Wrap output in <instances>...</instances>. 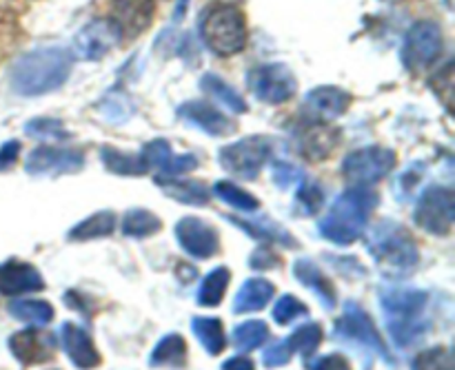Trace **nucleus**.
I'll return each instance as SVG.
<instances>
[{
	"mask_svg": "<svg viewBox=\"0 0 455 370\" xmlns=\"http://www.w3.org/2000/svg\"><path fill=\"white\" fill-rule=\"evenodd\" d=\"M382 313L387 328L400 349L416 344L429 328L427 322V304L429 293L418 288H385L380 293Z\"/></svg>",
	"mask_w": 455,
	"mask_h": 370,
	"instance_id": "obj_1",
	"label": "nucleus"
},
{
	"mask_svg": "<svg viewBox=\"0 0 455 370\" xmlns=\"http://www.w3.org/2000/svg\"><path fill=\"white\" fill-rule=\"evenodd\" d=\"M376 204L378 195L367 186H354V189L345 191L331 204L327 216L320 220V235L340 247L354 244L367 229V220Z\"/></svg>",
	"mask_w": 455,
	"mask_h": 370,
	"instance_id": "obj_2",
	"label": "nucleus"
},
{
	"mask_svg": "<svg viewBox=\"0 0 455 370\" xmlns=\"http://www.w3.org/2000/svg\"><path fill=\"white\" fill-rule=\"evenodd\" d=\"M367 251L387 278H404L413 273L420 262V253L409 231L394 220H380L369 229Z\"/></svg>",
	"mask_w": 455,
	"mask_h": 370,
	"instance_id": "obj_3",
	"label": "nucleus"
},
{
	"mask_svg": "<svg viewBox=\"0 0 455 370\" xmlns=\"http://www.w3.org/2000/svg\"><path fill=\"white\" fill-rule=\"evenodd\" d=\"M71 71L69 51L60 47L36 49L13 65L12 87L20 96H40L53 91L67 80Z\"/></svg>",
	"mask_w": 455,
	"mask_h": 370,
	"instance_id": "obj_4",
	"label": "nucleus"
},
{
	"mask_svg": "<svg viewBox=\"0 0 455 370\" xmlns=\"http://www.w3.org/2000/svg\"><path fill=\"white\" fill-rule=\"evenodd\" d=\"M203 38L218 56H234L247 44L244 13L234 4H218L209 9L203 20Z\"/></svg>",
	"mask_w": 455,
	"mask_h": 370,
	"instance_id": "obj_5",
	"label": "nucleus"
},
{
	"mask_svg": "<svg viewBox=\"0 0 455 370\" xmlns=\"http://www.w3.org/2000/svg\"><path fill=\"white\" fill-rule=\"evenodd\" d=\"M333 335L340 342H349V344H358L363 346V349L373 350V353L380 355L387 364L394 366V358H391L389 349L385 346V340H382V335L378 333V328L373 327L371 318H369L355 302H347L345 304V313H342V318L336 322Z\"/></svg>",
	"mask_w": 455,
	"mask_h": 370,
	"instance_id": "obj_6",
	"label": "nucleus"
},
{
	"mask_svg": "<svg viewBox=\"0 0 455 370\" xmlns=\"http://www.w3.org/2000/svg\"><path fill=\"white\" fill-rule=\"evenodd\" d=\"M395 167V154L385 146H367L349 154L342 164V173L355 185H373L389 176L391 169Z\"/></svg>",
	"mask_w": 455,
	"mask_h": 370,
	"instance_id": "obj_7",
	"label": "nucleus"
},
{
	"mask_svg": "<svg viewBox=\"0 0 455 370\" xmlns=\"http://www.w3.org/2000/svg\"><path fill=\"white\" fill-rule=\"evenodd\" d=\"M455 222L453 193L443 186L425 191L416 209V224L431 235H449Z\"/></svg>",
	"mask_w": 455,
	"mask_h": 370,
	"instance_id": "obj_8",
	"label": "nucleus"
},
{
	"mask_svg": "<svg viewBox=\"0 0 455 370\" xmlns=\"http://www.w3.org/2000/svg\"><path fill=\"white\" fill-rule=\"evenodd\" d=\"M443 53V31L435 22L422 20L409 29L403 47V60L407 69L420 71L438 60Z\"/></svg>",
	"mask_w": 455,
	"mask_h": 370,
	"instance_id": "obj_9",
	"label": "nucleus"
},
{
	"mask_svg": "<svg viewBox=\"0 0 455 370\" xmlns=\"http://www.w3.org/2000/svg\"><path fill=\"white\" fill-rule=\"evenodd\" d=\"M269 158V145L265 138H244V140L234 142V145L220 149V164L234 176L253 180L260 173L262 164Z\"/></svg>",
	"mask_w": 455,
	"mask_h": 370,
	"instance_id": "obj_10",
	"label": "nucleus"
},
{
	"mask_svg": "<svg viewBox=\"0 0 455 370\" xmlns=\"http://www.w3.org/2000/svg\"><path fill=\"white\" fill-rule=\"evenodd\" d=\"M249 84H251V91L256 93V98H260L262 102H269V105H283L289 98H293L298 89L291 71L278 62L253 69L249 75Z\"/></svg>",
	"mask_w": 455,
	"mask_h": 370,
	"instance_id": "obj_11",
	"label": "nucleus"
},
{
	"mask_svg": "<svg viewBox=\"0 0 455 370\" xmlns=\"http://www.w3.org/2000/svg\"><path fill=\"white\" fill-rule=\"evenodd\" d=\"M154 18V0H114L109 25L118 38L132 40L140 35Z\"/></svg>",
	"mask_w": 455,
	"mask_h": 370,
	"instance_id": "obj_12",
	"label": "nucleus"
},
{
	"mask_svg": "<svg viewBox=\"0 0 455 370\" xmlns=\"http://www.w3.org/2000/svg\"><path fill=\"white\" fill-rule=\"evenodd\" d=\"M84 167V155L76 149H60V146H38L27 158V173L31 176H62L76 173Z\"/></svg>",
	"mask_w": 455,
	"mask_h": 370,
	"instance_id": "obj_13",
	"label": "nucleus"
},
{
	"mask_svg": "<svg viewBox=\"0 0 455 370\" xmlns=\"http://www.w3.org/2000/svg\"><path fill=\"white\" fill-rule=\"evenodd\" d=\"M176 238L180 247L185 248L189 256L198 257V260H209L220 248V240L213 226L207 222L198 220V217H185L176 224Z\"/></svg>",
	"mask_w": 455,
	"mask_h": 370,
	"instance_id": "obj_14",
	"label": "nucleus"
},
{
	"mask_svg": "<svg viewBox=\"0 0 455 370\" xmlns=\"http://www.w3.org/2000/svg\"><path fill=\"white\" fill-rule=\"evenodd\" d=\"M142 160H145L147 169H158L160 177H178L185 173L194 171L198 167V158L196 155H178L173 154L167 140H154L142 149Z\"/></svg>",
	"mask_w": 455,
	"mask_h": 370,
	"instance_id": "obj_15",
	"label": "nucleus"
},
{
	"mask_svg": "<svg viewBox=\"0 0 455 370\" xmlns=\"http://www.w3.org/2000/svg\"><path fill=\"white\" fill-rule=\"evenodd\" d=\"M9 350L25 366H36V364L49 362L53 358V353H56V342H53V335H49V333L27 328V331L12 335Z\"/></svg>",
	"mask_w": 455,
	"mask_h": 370,
	"instance_id": "obj_16",
	"label": "nucleus"
},
{
	"mask_svg": "<svg viewBox=\"0 0 455 370\" xmlns=\"http://www.w3.org/2000/svg\"><path fill=\"white\" fill-rule=\"evenodd\" d=\"M116 43H118V34L109 25V20H93L76 35L74 53L83 60H100Z\"/></svg>",
	"mask_w": 455,
	"mask_h": 370,
	"instance_id": "obj_17",
	"label": "nucleus"
},
{
	"mask_svg": "<svg viewBox=\"0 0 455 370\" xmlns=\"http://www.w3.org/2000/svg\"><path fill=\"white\" fill-rule=\"evenodd\" d=\"M178 115L189 124H194V127H198L200 131L209 133V136H231L235 131V124L225 114H220V111L213 109L203 100L185 102L178 109Z\"/></svg>",
	"mask_w": 455,
	"mask_h": 370,
	"instance_id": "obj_18",
	"label": "nucleus"
},
{
	"mask_svg": "<svg viewBox=\"0 0 455 370\" xmlns=\"http://www.w3.org/2000/svg\"><path fill=\"white\" fill-rule=\"evenodd\" d=\"M60 337H62V350L67 353V358L71 359L76 368L80 370H92L100 364V353L93 346L92 337L78 328L76 324L65 322L60 327Z\"/></svg>",
	"mask_w": 455,
	"mask_h": 370,
	"instance_id": "obj_19",
	"label": "nucleus"
},
{
	"mask_svg": "<svg viewBox=\"0 0 455 370\" xmlns=\"http://www.w3.org/2000/svg\"><path fill=\"white\" fill-rule=\"evenodd\" d=\"M44 288L43 275L38 269L22 262L0 264V295H22V293H38Z\"/></svg>",
	"mask_w": 455,
	"mask_h": 370,
	"instance_id": "obj_20",
	"label": "nucleus"
},
{
	"mask_svg": "<svg viewBox=\"0 0 455 370\" xmlns=\"http://www.w3.org/2000/svg\"><path fill=\"white\" fill-rule=\"evenodd\" d=\"M351 96L338 87H318L307 93L305 109L314 118L320 120H336L349 109Z\"/></svg>",
	"mask_w": 455,
	"mask_h": 370,
	"instance_id": "obj_21",
	"label": "nucleus"
},
{
	"mask_svg": "<svg viewBox=\"0 0 455 370\" xmlns=\"http://www.w3.org/2000/svg\"><path fill=\"white\" fill-rule=\"evenodd\" d=\"M336 142L338 133H333L329 127H324V124H307L305 131L298 136V149L307 158L323 160L331 154Z\"/></svg>",
	"mask_w": 455,
	"mask_h": 370,
	"instance_id": "obj_22",
	"label": "nucleus"
},
{
	"mask_svg": "<svg viewBox=\"0 0 455 370\" xmlns=\"http://www.w3.org/2000/svg\"><path fill=\"white\" fill-rule=\"evenodd\" d=\"M156 185L169 195V198L178 200L182 204H191V207H204L209 202V189L207 185L198 180H178V177H160L156 176Z\"/></svg>",
	"mask_w": 455,
	"mask_h": 370,
	"instance_id": "obj_23",
	"label": "nucleus"
},
{
	"mask_svg": "<svg viewBox=\"0 0 455 370\" xmlns=\"http://www.w3.org/2000/svg\"><path fill=\"white\" fill-rule=\"evenodd\" d=\"M293 275L305 284L307 288L315 291V295L320 297L324 309H333L336 306V291H333L331 282H329L327 275L318 269L311 260H298L293 264Z\"/></svg>",
	"mask_w": 455,
	"mask_h": 370,
	"instance_id": "obj_24",
	"label": "nucleus"
},
{
	"mask_svg": "<svg viewBox=\"0 0 455 370\" xmlns=\"http://www.w3.org/2000/svg\"><path fill=\"white\" fill-rule=\"evenodd\" d=\"M274 284L267 282V279H247L234 300V313H253V311L265 309L271 302V297H274Z\"/></svg>",
	"mask_w": 455,
	"mask_h": 370,
	"instance_id": "obj_25",
	"label": "nucleus"
},
{
	"mask_svg": "<svg viewBox=\"0 0 455 370\" xmlns=\"http://www.w3.org/2000/svg\"><path fill=\"white\" fill-rule=\"evenodd\" d=\"M229 222L238 226V229H243L244 233L251 235V238L262 240V242L283 244V247H298L296 240H293L283 226L274 224V222H269L267 217H262V220H244V217L229 216Z\"/></svg>",
	"mask_w": 455,
	"mask_h": 370,
	"instance_id": "obj_26",
	"label": "nucleus"
},
{
	"mask_svg": "<svg viewBox=\"0 0 455 370\" xmlns=\"http://www.w3.org/2000/svg\"><path fill=\"white\" fill-rule=\"evenodd\" d=\"M116 224H118V220L111 211L93 213L92 217H87V220L80 222L69 231V240L71 242H87V240L107 238V235L114 233Z\"/></svg>",
	"mask_w": 455,
	"mask_h": 370,
	"instance_id": "obj_27",
	"label": "nucleus"
},
{
	"mask_svg": "<svg viewBox=\"0 0 455 370\" xmlns=\"http://www.w3.org/2000/svg\"><path fill=\"white\" fill-rule=\"evenodd\" d=\"M187 362V342L178 333L163 337L151 353V366H185Z\"/></svg>",
	"mask_w": 455,
	"mask_h": 370,
	"instance_id": "obj_28",
	"label": "nucleus"
},
{
	"mask_svg": "<svg viewBox=\"0 0 455 370\" xmlns=\"http://www.w3.org/2000/svg\"><path fill=\"white\" fill-rule=\"evenodd\" d=\"M191 328H194V335L198 337L200 344L209 355H220L225 350V328H222V322L218 318H194Z\"/></svg>",
	"mask_w": 455,
	"mask_h": 370,
	"instance_id": "obj_29",
	"label": "nucleus"
},
{
	"mask_svg": "<svg viewBox=\"0 0 455 370\" xmlns=\"http://www.w3.org/2000/svg\"><path fill=\"white\" fill-rule=\"evenodd\" d=\"M100 155L105 167L111 173H118V176H145L149 171L140 155L123 154V151L114 149V146H102Z\"/></svg>",
	"mask_w": 455,
	"mask_h": 370,
	"instance_id": "obj_30",
	"label": "nucleus"
},
{
	"mask_svg": "<svg viewBox=\"0 0 455 370\" xmlns=\"http://www.w3.org/2000/svg\"><path fill=\"white\" fill-rule=\"evenodd\" d=\"M200 87H203L209 96L216 98L220 105H225V109L234 111V114H243V111H247V102H244V98L240 96L238 91H234V87L227 84L225 80L218 78V75L207 74L203 80H200Z\"/></svg>",
	"mask_w": 455,
	"mask_h": 370,
	"instance_id": "obj_31",
	"label": "nucleus"
},
{
	"mask_svg": "<svg viewBox=\"0 0 455 370\" xmlns=\"http://www.w3.org/2000/svg\"><path fill=\"white\" fill-rule=\"evenodd\" d=\"M9 315L18 322L34 324V327H44L53 319V309L49 302L40 300H18L9 304Z\"/></svg>",
	"mask_w": 455,
	"mask_h": 370,
	"instance_id": "obj_32",
	"label": "nucleus"
},
{
	"mask_svg": "<svg viewBox=\"0 0 455 370\" xmlns=\"http://www.w3.org/2000/svg\"><path fill=\"white\" fill-rule=\"evenodd\" d=\"M229 279H231V273L227 266H218V269H213L212 273L203 279V287H200L198 291V304L209 306V309L220 304L222 297H225L227 293V284H229Z\"/></svg>",
	"mask_w": 455,
	"mask_h": 370,
	"instance_id": "obj_33",
	"label": "nucleus"
},
{
	"mask_svg": "<svg viewBox=\"0 0 455 370\" xmlns=\"http://www.w3.org/2000/svg\"><path fill=\"white\" fill-rule=\"evenodd\" d=\"M160 229H163V222L145 209H132L123 220V233L127 238H149V235L158 233Z\"/></svg>",
	"mask_w": 455,
	"mask_h": 370,
	"instance_id": "obj_34",
	"label": "nucleus"
},
{
	"mask_svg": "<svg viewBox=\"0 0 455 370\" xmlns=\"http://www.w3.org/2000/svg\"><path fill=\"white\" fill-rule=\"evenodd\" d=\"M267 337H269V327L260 319H249V322H243L240 327L234 328L231 333V340H234V346L243 353H249V350L258 349L260 344H265Z\"/></svg>",
	"mask_w": 455,
	"mask_h": 370,
	"instance_id": "obj_35",
	"label": "nucleus"
},
{
	"mask_svg": "<svg viewBox=\"0 0 455 370\" xmlns=\"http://www.w3.org/2000/svg\"><path fill=\"white\" fill-rule=\"evenodd\" d=\"M287 342L291 346V350H296L302 358L309 359L318 350L320 342H323V328L318 324H305V327L296 328Z\"/></svg>",
	"mask_w": 455,
	"mask_h": 370,
	"instance_id": "obj_36",
	"label": "nucleus"
},
{
	"mask_svg": "<svg viewBox=\"0 0 455 370\" xmlns=\"http://www.w3.org/2000/svg\"><path fill=\"white\" fill-rule=\"evenodd\" d=\"M213 191H216V195L222 202H227L234 209H240V211H258V207H260L258 200L249 191L240 189V186L231 185V182H218Z\"/></svg>",
	"mask_w": 455,
	"mask_h": 370,
	"instance_id": "obj_37",
	"label": "nucleus"
},
{
	"mask_svg": "<svg viewBox=\"0 0 455 370\" xmlns=\"http://www.w3.org/2000/svg\"><path fill=\"white\" fill-rule=\"evenodd\" d=\"M25 131L27 136L36 138V140H65V138H69V133L65 131L60 120L53 118L31 120V122H27Z\"/></svg>",
	"mask_w": 455,
	"mask_h": 370,
	"instance_id": "obj_38",
	"label": "nucleus"
},
{
	"mask_svg": "<svg viewBox=\"0 0 455 370\" xmlns=\"http://www.w3.org/2000/svg\"><path fill=\"white\" fill-rule=\"evenodd\" d=\"M411 370H453V358L449 349H429L413 359Z\"/></svg>",
	"mask_w": 455,
	"mask_h": 370,
	"instance_id": "obj_39",
	"label": "nucleus"
},
{
	"mask_svg": "<svg viewBox=\"0 0 455 370\" xmlns=\"http://www.w3.org/2000/svg\"><path fill=\"white\" fill-rule=\"evenodd\" d=\"M324 202V193L318 185H302L300 191H298L296 207L302 216H314V213L320 211Z\"/></svg>",
	"mask_w": 455,
	"mask_h": 370,
	"instance_id": "obj_40",
	"label": "nucleus"
},
{
	"mask_svg": "<svg viewBox=\"0 0 455 370\" xmlns=\"http://www.w3.org/2000/svg\"><path fill=\"white\" fill-rule=\"evenodd\" d=\"M302 315H307V306L302 304L298 297L293 295H283L278 302H275L274 306V319L278 324H291L293 319L302 318Z\"/></svg>",
	"mask_w": 455,
	"mask_h": 370,
	"instance_id": "obj_41",
	"label": "nucleus"
},
{
	"mask_svg": "<svg viewBox=\"0 0 455 370\" xmlns=\"http://www.w3.org/2000/svg\"><path fill=\"white\" fill-rule=\"evenodd\" d=\"M291 346H289L287 340H280V342H274V344L269 346V349L262 353V364H265L267 368H280V366H287L289 362H291Z\"/></svg>",
	"mask_w": 455,
	"mask_h": 370,
	"instance_id": "obj_42",
	"label": "nucleus"
},
{
	"mask_svg": "<svg viewBox=\"0 0 455 370\" xmlns=\"http://www.w3.org/2000/svg\"><path fill=\"white\" fill-rule=\"evenodd\" d=\"M274 177H275V185L280 189H289L291 185H296L298 177H302V171L291 162H284V160H278L274 164Z\"/></svg>",
	"mask_w": 455,
	"mask_h": 370,
	"instance_id": "obj_43",
	"label": "nucleus"
},
{
	"mask_svg": "<svg viewBox=\"0 0 455 370\" xmlns=\"http://www.w3.org/2000/svg\"><path fill=\"white\" fill-rule=\"evenodd\" d=\"M249 264L256 271H271L275 266H280V257L271 248H258L251 256V260H249Z\"/></svg>",
	"mask_w": 455,
	"mask_h": 370,
	"instance_id": "obj_44",
	"label": "nucleus"
},
{
	"mask_svg": "<svg viewBox=\"0 0 455 370\" xmlns=\"http://www.w3.org/2000/svg\"><path fill=\"white\" fill-rule=\"evenodd\" d=\"M311 370H351V366L342 355H324L311 364Z\"/></svg>",
	"mask_w": 455,
	"mask_h": 370,
	"instance_id": "obj_45",
	"label": "nucleus"
},
{
	"mask_svg": "<svg viewBox=\"0 0 455 370\" xmlns=\"http://www.w3.org/2000/svg\"><path fill=\"white\" fill-rule=\"evenodd\" d=\"M18 154H20V145H18L16 140L4 142V145L0 146V171H7V169L16 162Z\"/></svg>",
	"mask_w": 455,
	"mask_h": 370,
	"instance_id": "obj_46",
	"label": "nucleus"
},
{
	"mask_svg": "<svg viewBox=\"0 0 455 370\" xmlns=\"http://www.w3.org/2000/svg\"><path fill=\"white\" fill-rule=\"evenodd\" d=\"M222 370H256L249 358H231L222 364Z\"/></svg>",
	"mask_w": 455,
	"mask_h": 370,
	"instance_id": "obj_47",
	"label": "nucleus"
}]
</instances>
